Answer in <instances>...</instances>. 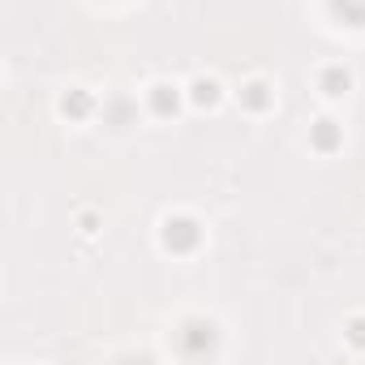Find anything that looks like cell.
<instances>
[{"mask_svg":"<svg viewBox=\"0 0 365 365\" xmlns=\"http://www.w3.org/2000/svg\"><path fill=\"white\" fill-rule=\"evenodd\" d=\"M164 245L168 249H194L198 245V224L194 219H168L164 224Z\"/></svg>","mask_w":365,"mask_h":365,"instance_id":"6da1fadb","label":"cell"},{"mask_svg":"<svg viewBox=\"0 0 365 365\" xmlns=\"http://www.w3.org/2000/svg\"><path fill=\"white\" fill-rule=\"evenodd\" d=\"M151 103H155V112H172V108H177V90H172V86H155Z\"/></svg>","mask_w":365,"mask_h":365,"instance_id":"7a4b0ae2","label":"cell"},{"mask_svg":"<svg viewBox=\"0 0 365 365\" xmlns=\"http://www.w3.org/2000/svg\"><path fill=\"white\" fill-rule=\"evenodd\" d=\"M60 108H65V116H86L90 112V99L82 90H73V95H65V103H60Z\"/></svg>","mask_w":365,"mask_h":365,"instance_id":"3957f363","label":"cell"},{"mask_svg":"<svg viewBox=\"0 0 365 365\" xmlns=\"http://www.w3.org/2000/svg\"><path fill=\"white\" fill-rule=\"evenodd\" d=\"M323 90H327V95H344V90H348V73H344V69H327V73H323Z\"/></svg>","mask_w":365,"mask_h":365,"instance_id":"277c9868","label":"cell"},{"mask_svg":"<svg viewBox=\"0 0 365 365\" xmlns=\"http://www.w3.org/2000/svg\"><path fill=\"white\" fill-rule=\"evenodd\" d=\"M314 142H318L323 151L336 147V121H318V129H314Z\"/></svg>","mask_w":365,"mask_h":365,"instance_id":"5b68a950","label":"cell"},{"mask_svg":"<svg viewBox=\"0 0 365 365\" xmlns=\"http://www.w3.org/2000/svg\"><path fill=\"white\" fill-rule=\"evenodd\" d=\"M245 103H249V108H266V86H262V82H249V86H245Z\"/></svg>","mask_w":365,"mask_h":365,"instance_id":"8992f818","label":"cell"},{"mask_svg":"<svg viewBox=\"0 0 365 365\" xmlns=\"http://www.w3.org/2000/svg\"><path fill=\"white\" fill-rule=\"evenodd\" d=\"M336 5H340L353 22H365V0H336Z\"/></svg>","mask_w":365,"mask_h":365,"instance_id":"52a82bcc","label":"cell"},{"mask_svg":"<svg viewBox=\"0 0 365 365\" xmlns=\"http://www.w3.org/2000/svg\"><path fill=\"white\" fill-rule=\"evenodd\" d=\"M215 90H219L215 82H194V99L198 103H215Z\"/></svg>","mask_w":365,"mask_h":365,"instance_id":"ba28073f","label":"cell"},{"mask_svg":"<svg viewBox=\"0 0 365 365\" xmlns=\"http://www.w3.org/2000/svg\"><path fill=\"white\" fill-rule=\"evenodd\" d=\"M353 344H365V323H353Z\"/></svg>","mask_w":365,"mask_h":365,"instance_id":"9c48e42d","label":"cell"}]
</instances>
